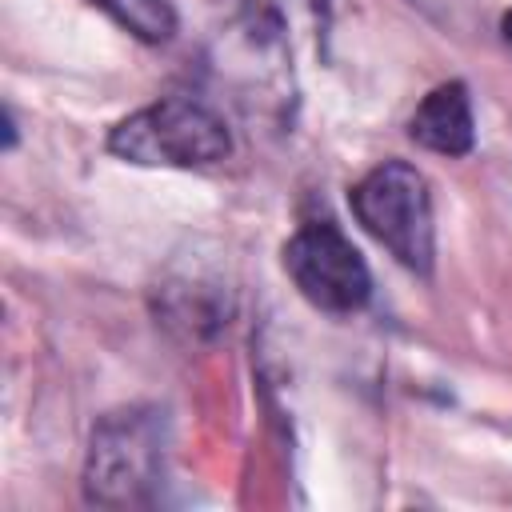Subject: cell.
Here are the masks:
<instances>
[{
    "mask_svg": "<svg viewBox=\"0 0 512 512\" xmlns=\"http://www.w3.org/2000/svg\"><path fill=\"white\" fill-rule=\"evenodd\" d=\"M168 452L160 408H120L100 416L84 460V496L100 508H144L156 500Z\"/></svg>",
    "mask_w": 512,
    "mask_h": 512,
    "instance_id": "cell-1",
    "label": "cell"
},
{
    "mask_svg": "<svg viewBox=\"0 0 512 512\" xmlns=\"http://www.w3.org/2000/svg\"><path fill=\"white\" fill-rule=\"evenodd\" d=\"M108 152L144 168H208L232 152L224 116L196 96H164L108 132Z\"/></svg>",
    "mask_w": 512,
    "mask_h": 512,
    "instance_id": "cell-2",
    "label": "cell"
},
{
    "mask_svg": "<svg viewBox=\"0 0 512 512\" xmlns=\"http://www.w3.org/2000/svg\"><path fill=\"white\" fill-rule=\"evenodd\" d=\"M352 212L360 228L384 244L404 268L428 276L436 256V224H432V192L428 180L404 164L384 160L352 188Z\"/></svg>",
    "mask_w": 512,
    "mask_h": 512,
    "instance_id": "cell-3",
    "label": "cell"
},
{
    "mask_svg": "<svg viewBox=\"0 0 512 512\" xmlns=\"http://www.w3.org/2000/svg\"><path fill=\"white\" fill-rule=\"evenodd\" d=\"M284 272L320 312H356L372 296V272L360 248L328 220L304 224L284 244Z\"/></svg>",
    "mask_w": 512,
    "mask_h": 512,
    "instance_id": "cell-4",
    "label": "cell"
},
{
    "mask_svg": "<svg viewBox=\"0 0 512 512\" xmlns=\"http://www.w3.org/2000/svg\"><path fill=\"white\" fill-rule=\"evenodd\" d=\"M408 136L440 156H468L476 144V120H472V96L460 80H448L440 88H432L412 120H408Z\"/></svg>",
    "mask_w": 512,
    "mask_h": 512,
    "instance_id": "cell-5",
    "label": "cell"
},
{
    "mask_svg": "<svg viewBox=\"0 0 512 512\" xmlns=\"http://www.w3.org/2000/svg\"><path fill=\"white\" fill-rule=\"evenodd\" d=\"M100 12H108L124 32H132L144 44H164L176 32V12L168 0H88Z\"/></svg>",
    "mask_w": 512,
    "mask_h": 512,
    "instance_id": "cell-6",
    "label": "cell"
},
{
    "mask_svg": "<svg viewBox=\"0 0 512 512\" xmlns=\"http://www.w3.org/2000/svg\"><path fill=\"white\" fill-rule=\"evenodd\" d=\"M500 32H504V40H508V44H512V8H508V12H504V20H500Z\"/></svg>",
    "mask_w": 512,
    "mask_h": 512,
    "instance_id": "cell-7",
    "label": "cell"
}]
</instances>
